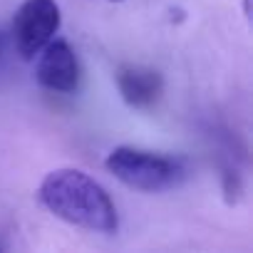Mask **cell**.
I'll list each match as a JSON object with an SVG mask.
<instances>
[{
	"label": "cell",
	"mask_w": 253,
	"mask_h": 253,
	"mask_svg": "<svg viewBox=\"0 0 253 253\" xmlns=\"http://www.w3.org/2000/svg\"><path fill=\"white\" fill-rule=\"evenodd\" d=\"M109 3H122V0H109Z\"/></svg>",
	"instance_id": "9c48e42d"
},
{
	"label": "cell",
	"mask_w": 253,
	"mask_h": 253,
	"mask_svg": "<svg viewBox=\"0 0 253 253\" xmlns=\"http://www.w3.org/2000/svg\"><path fill=\"white\" fill-rule=\"evenodd\" d=\"M104 167L117 181L144 194L176 189L189 176L186 162L181 157H169L162 152H149L137 147L112 149Z\"/></svg>",
	"instance_id": "7a4b0ae2"
},
{
	"label": "cell",
	"mask_w": 253,
	"mask_h": 253,
	"mask_svg": "<svg viewBox=\"0 0 253 253\" xmlns=\"http://www.w3.org/2000/svg\"><path fill=\"white\" fill-rule=\"evenodd\" d=\"M40 204L60 221L94 231V233H117L119 216L117 206L87 171L75 167L52 169L45 174L38 189Z\"/></svg>",
	"instance_id": "6da1fadb"
},
{
	"label": "cell",
	"mask_w": 253,
	"mask_h": 253,
	"mask_svg": "<svg viewBox=\"0 0 253 253\" xmlns=\"http://www.w3.org/2000/svg\"><path fill=\"white\" fill-rule=\"evenodd\" d=\"M60 5L55 0H25L13 18V40L18 55L30 62L60 30Z\"/></svg>",
	"instance_id": "3957f363"
},
{
	"label": "cell",
	"mask_w": 253,
	"mask_h": 253,
	"mask_svg": "<svg viewBox=\"0 0 253 253\" xmlns=\"http://www.w3.org/2000/svg\"><path fill=\"white\" fill-rule=\"evenodd\" d=\"M221 191H223V199H226L228 206L238 204V199L243 194V179H241L238 169L231 167V164L221 167Z\"/></svg>",
	"instance_id": "8992f818"
},
{
	"label": "cell",
	"mask_w": 253,
	"mask_h": 253,
	"mask_svg": "<svg viewBox=\"0 0 253 253\" xmlns=\"http://www.w3.org/2000/svg\"><path fill=\"white\" fill-rule=\"evenodd\" d=\"M243 18L251 23V0H243Z\"/></svg>",
	"instance_id": "52a82bcc"
},
{
	"label": "cell",
	"mask_w": 253,
	"mask_h": 253,
	"mask_svg": "<svg viewBox=\"0 0 253 253\" xmlns=\"http://www.w3.org/2000/svg\"><path fill=\"white\" fill-rule=\"evenodd\" d=\"M0 55H3V38H0Z\"/></svg>",
	"instance_id": "ba28073f"
},
{
	"label": "cell",
	"mask_w": 253,
	"mask_h": 253,
	"mask_svg": "<svg viewBox=\"0 0 253 253\" xmlns=\"http://www.w3.org/2000/svg\"><path fill=\"white\" fill-rule=\"evenodd\" d=\"M38 67H35V80L40 87L50 92H62L70 94L80 84V65L72 52V47L65 40H50L40 55H38Z\"/></svg>",
	"instance_id": "277c9868"
},
{
	"label": "cell",
	"mask_w": 253,
	"mask_h": 253,
	"mask_svg": "<svg viewBox=\"0 0 253 253\" xmlns=\"http://www.w3.org/2000/svg\"><path fill=\"white\" fill-rule=\"evenodd\" d=\"M117 89L126 107L132 109H149L159 102L164 92V80L157 70L144 65H122L114 75Z\"/></svg>",
	"instance_id": "5b68a950"
}]
</instances>
